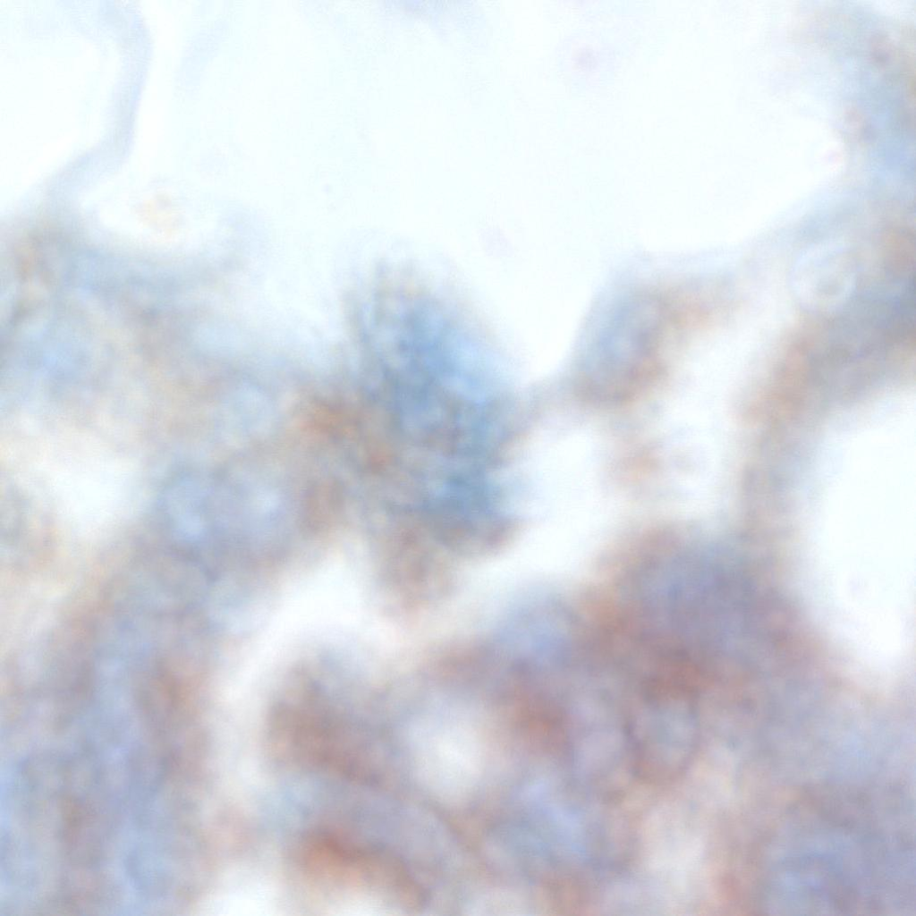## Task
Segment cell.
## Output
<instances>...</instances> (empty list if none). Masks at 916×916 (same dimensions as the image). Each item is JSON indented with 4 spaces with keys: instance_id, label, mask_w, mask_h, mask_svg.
<instances>
[{
    "instance_id": "1",
    "label": "cell",
    "mask_w": 916,
    "mask_h": 916,
    "mask_svg": "<svg viewBox=\"0 0 916 916\" xmlns=\"http://www.w3.org/2000/svg\"><path fill=\"white\" fill-rule=\"evenodd\" d=\"M692 697L657 696L628 716L624 737L631 767L647 784L673 782L691 765L698 742Z\"/></svg>"
},
{
    "instance_id": "2",
    "label": "cell",
    "mask_w": 916,
    "mask_h": 916,
    "mask_svg": "<svg viewBox=\"0 0 916 916\" xmlns=\"http://www.w3.org/2000/svg\"><path fill=\"white\" fill-rule=\"evenodd\" d=\"M414 759L417 772L432 793L445 800H457L477 782L482 751L471 734L447 729L420 737Z\"/></svg>"
}]
</instances>
